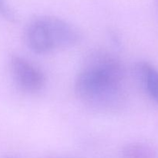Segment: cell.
Masks as SVG:
<instances>
[{"mask_svg": "<svg viewBox=\"0 0 158 158\" xmlns=\"http://www.w3.org/2000/svg\"><path fill=\"white\" fill-rule=\"evenodd\" d=\"M124 77L119 59L106 51H94L86 56L76 78V95L90 109L107 113L120 110L127 100Z\"/></svg>", "mask_w": 158, "mask_h": 158, "instance_id": "obj_1", "label": "cell"}, {"mask_svg": "<svg viewBox=\"0 0 158 158\" xmlns=\"http://www.w3.org/2000/svg\"><path fill=\"white\" fill-rule=\"evenodd\" d=\"M52 49L73 47L80 41L77 29L64 20L55 16L39 17Z\"/></svg>", "mask_w": 158, "mask_h": 158, "instance_id": "obj_2", "label": "cell"}, {"mask_svg": "<svg viewBox=\"0 0 158 158\" xmlns=\"http://www.w3.org/2000/svg\"><path fill=\"white\" fill-rule=\"evenodd\" d=\"M10 67L15 81L20 88L27 92H38L46 84V77L43 73L23 57L12 56Z\"/></svg>", "mask_w": 158, "mask_h": 158, "instance_id": "obj_3", "label": "cell"}, {"mask_svg": "<svg viewBox=\"0 0 158 158\" xmlns=\"http://www.w3.org/2000/svg\"><path fill=\"white\" fill-rule=\"evenodd\" d=\"M28 47L38 54H44L52 50L45 29L39 17L30 22L25 32Z\"/></svg>", "mask_w": 158, "mask_h": 158, "instance_id": "obj_4", "label": "cell"}, {"mask_svg": "<svg viewBox=\"0 0 158 158\" xmlns=\"http://www.w3.org/2000/svg\"><path fill=\"white\" fill-rule=\"evenodd\" d=\"M136 73L148 97L158 103V70L148 62H140Z\"/></svg>", "mask_w": 158, "mask_h": 158, "instance_id": "obj_5", "label": "cell"}, {"mask_svg": "<svg viewBox=\"0 0 158 158\" xmlns=\"http://www.w3.org/2000/svg\"><path fill=\"white\" fill-rule=\"evenodd\" d=\"M123 158H158L152 148L142 143H132L126 145L122 151Z\"/></svg>", "mask_w": 158, "mask_h": 158, "instance_id": "obj_6", "label": "cell"}, {"mask_svg": "<svg viewBox=\"0 0 158 158\" xmlns=\"http://www.w3.org/2000/svg\"><path fill=\"white\" fill-rule=\"evenodd\" d=\"M6 158H9V157H6Z\"/></svg>", "mask_w": 158, "mask_h": 158, "instance_id": "obj_7", "label": "cell"}]
</instances>
